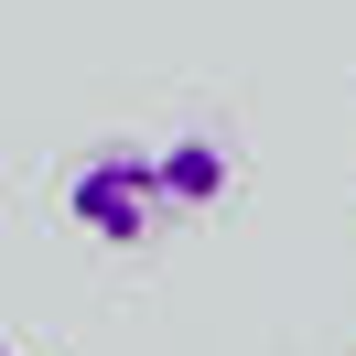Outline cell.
I'll return each mask as SVG.
<instances>
[{
	"mask_svg": "<svg viewBox=\"0 0 356 356\" xmlns=\"http://www.w3.org/2000/svg\"><path fill=\"white\" fill-rule=\"evenodd\" d=\"M65 216L87 227L97 248H152L162 216H173V195H162V162L130 152V140H108V152H87L65 173Z\"/></svg>",
	"mask_w": 356,
	"mask_h": 356,
	"instance_id": "1",
	"label": "cell"
},
{
	"mask_svg": "<svg viewBox=\"0 0 356 356\" xmlns=\"http://www.w3.org/2000/svg\"><path fill=\"white\" fill-rule=\"evenodd\" d=\"M162 195H173V216H205V205L238 184V162H227V140H205V130H184V140H162Z\"/></svg>",
	"mask_w": 356,
	"mask_h": 356,
	"instance_id": "2",
	"label": "cell"
},
{
	"mask_svg": "<svg viewBox=\"0 0 356 356\" xmlns=\"http://www.w3.org/2000/svg\"><path fill=\"white\" fill-rule=\"evenodd\" d=\"M0 356H22V346H0Z\"/></svg>",
	"mask_w": 356,
	"mask_h": 356,
	"instance_id": "3",
	"label": "cell"
}]
</instances>
